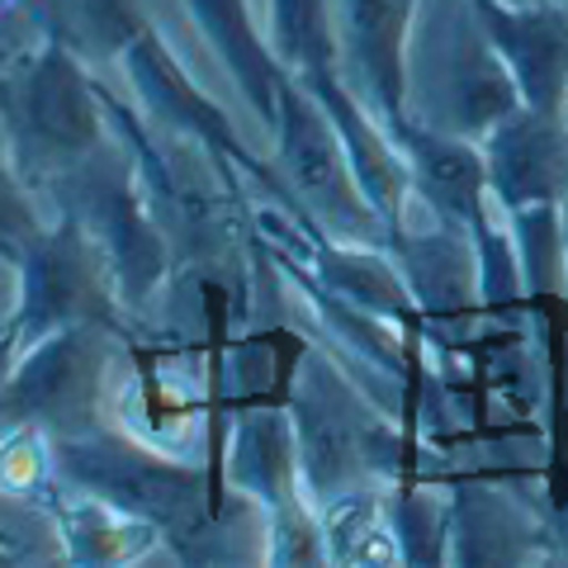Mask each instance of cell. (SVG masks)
I'll return each mask as SVG.
<instances>
[{
	"label": "cell",
	"mask_w": 568,
	"mask_h": 568,
	"mask_svg": "<svg viewBox=\"0 0 568 568\" xmlns=\"http://www.w3.org/2000/svg\"><path fill=\"white\" fill-rule=\"evenodd\" d=\"M271 43L284 71H294L298 81L342 71L332 0H271Z\"/></svg>",
	"instance_id": "cell-13"
},
{
	"label": "cell",
	"mask_w": 568,
	"mask_h": 568,
	"mask_svg": "<svg viewBox=\"0 0 568 568\" xmlns=\"http://www.w3.org/2000/svg\"><path fill=\"white\" fill-rule=\"evenodd\" d=\"M317 517H323L327 564H398L403 559L394 517L379 507V497L351 488L336 503H327V511H317Z\"/></svg>",
	"instance_id": "cell-12"
},
{
	"label": "cell",
	"mask_w": 568,
	"mask_h": 568,
	"mask_svg": "<svg viewBox=\"0 0 568 568\" xmlns=\"http://www.w3.org/2000/svg\"><path fill=\"white\" fill-rule=\"evenodd\" d=\"M478 148L488 162L493 200L507 213L568 204V110L549 114L517 104L478 138Z\"/></svg>",
	"instance_id": "cell-7"
},
{
	"label": "cell",
	"mask_w": 568,
	"mask_h": 568,
	"mask_svg": "<svg viewBox=\"0 0 568 568\" xmlns=\"http://www.w3.org/2000/svg\"><path fill=\"white\" fill-rule=\"evenodd\" d=\"M48 446H52V469H62V478L100 493L104 503L133 511V517L162 530H185L204 517H219V497L213 493L204 497L200 474L133 446L129 436L95 426L91 436L48 440Z\"/></svg>",
	"instance_id": "cell-4"
},
{
	"label": "cell",
	"mask_w": 568,
	"mask_h": 568,
	"mask_svg": "<svg viewBox=\"0 0 568 568\" xmlns=\"http://www.w3.org/2000/svg\"><path fill=\"white\" fill-rule=\"evenodd\" d=\"M200 33L213 43L219 62L227 67L237 91L252 100V110L261 123H275V104H280V81H284V62L275 43L252 24L246 0H185Z\"/></svg>",
	"instance_id": "cell-11"
},
{
	"label": "cell",
	"mask_w": 568,
	"mask_h": 568,
	"mask_svg": "<svg viewBox=\"0 0 568 568\" xmlns=\"http://www.w3.org/2000/svg\"><path fill=\"white\" fill-rule=\"evenodd\" d=\"M104 375L100 323L62 327L24 351L6 369V426H33L48 440H77L95 432Z\"/></svg>",
	"instance_id": "cell-5"
},
{
	"label": "cell",
	"mask_w": 568,
	"mask_h": 568,
	"mask_svg": "<svg viewBox=\"0 0 568 568\" xmlns=\"http://www.w3.org/2000/svg\"><path fill=\"white\" fill-rule=\"evenodd\" d=\"M511 6H530V0H511Z\"/></svg>",
	"instance_id": "cell-14"
},
{
	"label": "cell",
	"mask_w": 568,
	"mask_h": 568,
	"mask_svg": "<svg viewBox=\"0 0 568 568\" xmlns=\"http://www.w3.org/2000/svg\"><path fill=\"white\" fill-rule=\"evenodd\" d=\"M123 67H129V81L138 85V95H142V104H148V114L156 119V129L200 138L213 152L233 156V162H242L246 171L265 175V166L252 156V148H242V142L233 138V123L223 119L219 104L194 91V81L171 62L162 33H156L152 24L123 48Z\"/></svg>",
	"instance_id": "cell-10"
},
{
	"label": "cell",
	"mask_w": 568,
	"mask_h": 568,
	"mask_svg": "<svg viewBox=\"0 0 568 568\" xmlns=\"http://www.w3.org/2000/svg\"><path fill=\"white\" fill-rule=\"evenodd\" d=\"M271 129L280 148L284 190L294 194V204L308 209L332 237H342V246H384L388 223L369 204L332 114L317 104V95L294 71H284L280 81V104H275Z\"/></svg>",
	"instance_id": "cell-2"
},
{
	"label": "cell",
	"mask_w": 568,
	"mask_h": 568,
	"mask_svg": "<svg viewBox=\"0 0 568 568\" xmlns=\"http://www.w3.org/2000/svg\"><path fill=\"white\" fill-rule=\"evenodd\" d=\"M114 284L100 237L77 213H62V223L48 233H29L20 242V304L6 323V355L20 361L29 346L62 327H110Z\"/></svg>",
	"instance_id": "cell-3"
},
{
	"label": "cell",
	"mask_w": 568,
	"mask_h": 568,
	"mask_svg": "<svg viewBox=\"0 0 568 568\" xmlns=\"http://www.w3.org/2000/svg\"><path fill=\"white\" fill-rule=\"evenodd\" d=\"M388 138L398 142L407 175H413V190L422 194L426 204L440 213V223L450 227H484L488 223V162H484V148L474 138H459L446 133L436 123H422V119H398L388 123Z\"/></svg>",
	"instance_id": "cell-9"
},
{
	"label": "cell",
	"mask_w": 568,
	"mask_h": 568,
	"mask_svg": "<svg viewBox=\"0 0 568 568\" xmlns=\"http://www.w3.org/2000/svg\"><path fill=\"white\" fill-rule=\"evenodd\" d=\"M342 81L384 129L407 119V29L417 0H332Z\"/></svg>",
	"instance_id": "cell-6"
},
{
	"label": "cell",
	"mask_w": 568,
	"mask_h": 568,
	"mask_svg": "<svg viewBox=\"0 0 568 568\" xmlns=\"http://www.w3.org/2000/svg\"><path fill=\"white\" fill-rule=\"evenodd\" d=\"M104 91L85 77L81 52L48 39L6 71V142L24 175H71L100 148Z\"/></svg>",
	"instance_id": "cell-1"
},
{
	"label": "cell",
	"mask_w": 568,
	"mask_h": 568,
	"mask_svg": "<svg viewBox=\"0 0 568 568\" xmlns=\"http://www.w3.org/2000/svg\"><path fill=\"white\" fill-rule=\"evenodd\" d=\"M478 24L493 39L497 58L517 81V95L530 110H568V6L559 0H469Z\"/></svg>",
	"instance_id": "cell-8"
}]
</instances>
